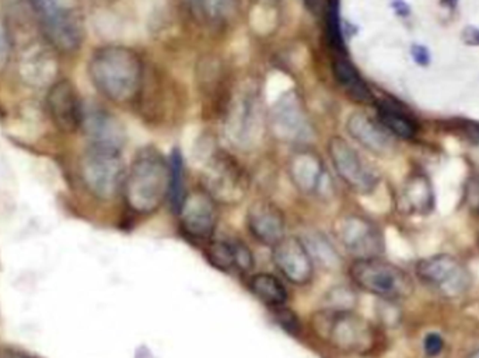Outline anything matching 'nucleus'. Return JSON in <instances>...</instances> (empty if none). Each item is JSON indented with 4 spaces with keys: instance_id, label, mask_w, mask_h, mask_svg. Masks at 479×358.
Returning a JSON list of instances; mask_svg holds the SVG:
<instances>
[{
    "instance_id": "nucleus-34",
    "label": "nucleus",
    "mask_w": 479,
    "mask_h": 358,
    "mask_svg": "<svg viewBox=\"0 0 479 358\" xmlns=\"http://www.w3.org/2000/svg\"><path fill=\"white\" fill-rule=\"evenodd\" d=\"M12 46H13V41H12V37H10L6 21L0 20V69H4L6 66Z\"/></svg>"
},
{
    "instance_id": "nucleus-15",
    "label": "nucleus",
    "mask_w": 479,
    "mask_h": 358,
    "mask_svg": "<svg viewBox=\"0 0 479 358\" xmlns=\"http://www.w3.org/2000/svg\"><path fill=\"white\" fill-rule=\"evenodd\" d=\"M80 128L88 136V146L122 150L125 145L122 123L103 108L85 105Z\"/></svg>"
},
{
    "instance_id": "nucleus-20",
    "label": "nucleus",
    "mask_w": 479,
    "mask_h": 358,
    "mask_svg": "<svg viewBox=\"0 0 479 358\" xmlns=\"http://www.w3.org/2000/svg\"><path fill=\"white\" fill-rule=\"evenodd\" d=\"M273 130L276 136L286 142H298L308 136L307 123L295 98L286 96L275 104Z\"/></svg>"
},
{
    "instance_id": "nucleus-36",
    "label": "nucleus",
    "mask_w": 479,
    "mask_h": 358,
    "mask_svg": "<svg viewBox=\"0 0 479 358\" xmlns=\"http://www.w3.org/2000/svg\"><path fill=\"white\" fill-rule=\"evenodd\" d=\"M412 58L419 66H428L431 63V52L426 46L415 44L411 49Z\"/></svg>"
},
{
    "instance_id": "nucleus-3",
    "label": "nucleus",
    "mask_w": 479,
    "mask_h": 358,
    "mask_svg": "<svg viewBox=\"0 0 479 358\" xmlns=\"http://www.w3.org/2000/svg\"><path fill=\"white\" fill-rule=\"evenodd\" d=\"M39 33L52 48L71 54L85 39V23L76 0H29Z\"/></svg>"
},
{
    "instance_id": "nucleus-11",
    "label": "nucleus",
    "mask_w": 479,
    "mask_h": 358,
    "mask_svg": "<svg viewBox=\"0 0 479 358\" xmlns=\"http://www.w3.org/2000/svg\"><path fill=\"white\" fill-rule=\"evenodd\" d=\"M338 241L357 259L380 256L384 252V237L376 224L365 217H342L335 227Z\"/></svg>"
},
{
    "instance_id": "nucleus-1",
    "label": "nucleus",
    "mask_w": 479,
    "mask_h": 358,
    "mask_svg": "<svg viewBox=\"0 0 479 358\" xmlns=\"http://www.w3.org/2000/svg\"><path fill=\"white\" fill-rule=\"evenodd\" d=\"M88 76L104 97L113 103H127L139 91L142 63L139 56L127 46H103L88 62Z\"/></svg>"
},
{
    "instance_id": "nucleus-41",
    "label": "nucleus",
    "mask_w": 479,
    "mask_h": 358,
    "mask_svg": "<svg viewBox=\"0 0 479 358\" xmlns=\"http://www.w3.org/2000/svg\"><path fill=\"white\" fill-rule=\"evenodd\" d=\"M466 358H479V347L478 349L474 350L473 353H470V354L466 355Z\"/></svg>"
},
{
    "instance_id": "nucleus-40",
    "label": "nucleus",
    "mask_w": 479,
    "mask_h": 358,
    "mask_svg": "<svg viewBox=\"0 0 479 358\" xmlns=\"http://www.w3.org/2000/svg\"><path fill=\"white\" fill-rule=\"evenodd\" d=\"M443 2H444V4H447V6L451 7V9H454L458 0H443Z\"/></svg>"
},
{
    "instance_id": "nucleus-18",
    "label": "nucleus",
    "mask_w": 479,
    "mask_h": 358,
    "mask_svg": "<svg viewBox=\"0 0 479 358\" xmlns=\"http://www.w3.org/2000/svg\"><path fill=\"white\" fill-rule=\"evenodd\" d=\"M206 258L214 268L223 271L246 273L254 266L253 252L240 239H209Z\"/></svg>"
},
{
    "instance_id": "nucleus-31",
    "label": "nucleus",
    "mask_w": 479,
    "mask_h": 358,
    "mask_svg": "<svg viewBox=\"0 0 479 358\" xmlns=\"http://www.w3.org/2000/svg\"><path fill=\"white\" fill-rule=\"evenodd\" d=\"M249 21L259 34H268L275 26V13L268 7L256 6L254 7L253 13L249 16Z\"/></svg>"
},
{
    "instance_id": "nucleus-37",
    "label": "nucleus",
    "mask_w": 479,
    "mask_h": 358,
    "mask_svg": "<svg viewBox=\"0 0 479 358\" xmlns=\"http://www.w3.org/2000/svg\"><path fill=\"white\" fill-rule=\"evenodd\" d=\"M0 358H34L23 350L14 349V347H2L0 349Z\"/></svg>"
},
{
    "instance_id": "nucleus-27",
    "label": "nucleus",
    "mask_w": 479,
    "mask_h": 358,
    "mask_svg": "<svg viewBox=\"0 0 479 358\" xmlns=\"http://www.w3.org/2000/svg\"><path fill=\"white\" fill-rule=\"evenodd\" d=\"M170 194L172 209L179 213L184 202V162L180 150H174L170 159Z\"/></svg>"
},
{
    "instance_id": "nucleus-8",
    "label": "nucleus",
    "mask_w": 479,
    "mask_h": 358,
    "mask_svg": "<svg viewBox=\"0 0 479 358\" xmlns=\"http://www.w3.org/2000/svg\"><path fill=\"white\" fill-rule=\"evenodd\" d=\"M204 184L205 192L221 204H237L246 196L248 187L241 167L224 153L209 155L204 167Z\"/></svg>"
},
{
    "instance_id": "nucleus-12",
    "label": "nucleus",
    "mask_w": 479,
    "mask_h": 358,
    "mask_svg": "<svg viewBox=\"0 0 479 358\" xmlns=\"http://www.w3.org/2000/svg\"><path fill=\"white\" fill-rule=\"evenodd\" d=\"M46 111L61 132L73 133L80 128L83 107L78 90L68 79H59L46 91Z\"/></svg>"
},
{
    "instance_id": "nucleus-13",
    "label": "nucleus",
    "mask_w": 479,
    "mask_h": 358,
    "mask_svg": "<svg viewBox=\"0 0 479 358\" xmlns=\"http://www.w3.org/2000/svg\"><path fill=\"white\" fill-rule=\"evenodd\" d=\"M273 261L278 271L296 286L310 283L315 276V261L303 239L285 237L273 246Z\"/></svg>"
},
{
    "instance_id": "nucleus-32",
    "label": "nucleus",
    "mask_w": 479,
    "mask_h": 358,
    "mask_svg": "<svg viewBox=\"0 0 479 358\" xmlns=\"http://www.w3.org/2000/svg\"><path fill=\"white\" fill-rule=\"evenodd\" d=\"M207 12L214 19H223L233 12L236 0H205Z\"/></svg>"
},
{
    "instance_id": "nucleus-22",
    "label": "nucleus",
    "mask_w": 479,
    "mask_h": 358,
    "mask_svg": "<svg viewBox=\"0 0 479 358\" xmlns=\"http://www.w3.org/2000/svg\"><path fill=\"white\" fill-rule=\"evenodd\" d=\"M249 288L259 301L269 307H283L288 301V291L282 281L271 273H256L249 280Z\"/></svg>"
},
{
    "instance_id": "nucleus-21",
    "label": "nucleus",
    "mask_w": 479,
    "mask_h": 358,
    "mask_svg": "<svg viewBox=\"0 0 479 358\" xmlns=\"http://www.w3.org/2000/svg\"><path fill=\"white\" fill-rule=\"evenodd\" d=\"M291 179L296 187L305 194H318L327 184L324 167L315 155L301 153L291 160Z\"/></svg>"
},
{
    "instance_id": "nucleus-14",
    "label": "nucleus",
    "mask_w": 479,
    "mask_h": 358,
    "mask_svg": "<svg viewBox=\"0 0 479 358\" xmlns=\"http://www.w3.org/2000/svg\"><path fill=\"white\" fill-rule=\"evenodd\" d=\"M185 234L197 241H209L217 224L216 202L206 192L185 196L179 212Z\"/></svg>"
},
{
    "instance_id": "nucleus-42",
    "label": "nucleus",
    "mask_w": 479,
    "mask_h": 358,
    "mask_svg": "<svg viewBox=\"0 0 479 358\" xmlns=\"http://www.w3.org/2000/svg\"><path fill=\"white\" fill-rule=\"evenodd\" d=\"M306 4H307V6L311 7V9H315V4H317V0H306Z\"/></svg>"
},
{
    "instance_id": "nucleus-24",
    "label": "nucleus",
    "mask_w": 479,
    "mask_h": 358,
    "mask_svg": "<svg viewBox=\"0 0 479 358\" xmlns=\"http://www.w3.org/2000/svg\"><path fill=\"white\" fill-rule=\"evenodd\" d=\"M404 202L411 213L426 214L433 209V191L424 177L412 178L404 191Z\"/></svg>"
},
{
    "instance_id": "nucleus-38",
    "label": "nucleus",
    "mask_w": 479,
    "mask_h": 358,
    "mask_svg": "<svg viewBox=\"0 0 479 358\" xmlns=\"http://www.w3.org/2000/svg\"><path fill=\"white\" fill-rule=\"evenodd\" d=\"M468 33L470 34H464V37H466V44H470V46H479V29H466Z\"/></svg>"
},
{
    "instance_id": "nucleus-33",
    "label": "nucleus",
    "mask_w": 479,
    "mask_h": 358,
    "mask_svg": "<svg viewBox=\"0 0 479 358\" xmlns=\"http://www.w3.org/2000/svg\"><path fill=\"white\" fill-rule=\"evenodd\" d=\"M444 349V339L441 333L431 332L424 336V352L428 357H439Z\"/></svg>"
},
{
    "instance_id": "nucleus-43",
    "label": "nucleus",
    "mask_w": 479,
    "mask_h": 358,
    "mask_svg": "<svg viewBox=\"0 0 479 358\" xmlns=\"http://www.w3.org/2000/svg\"><path fill=\"white\" fill-rule=\"evenodd\" d=\"M98 2H111V0H98Z\"/></svg>"
},
{
    "instance_id": "nucleus-17",
    "label": "nucleus",
    "mask_w": 479,
    "mask_h": 358,
    "mask_svg": "<svg viewBox=\"0 0 479 358\" xmlns=\"http://www.w3.org/2000/svg\"><path fill=\"white\" fill-rule=\"evenodd\" d=\"M227 135L237 147H251L261 135L258 103L253 93L241 94L227 122Z\"/></svg>"
},
{
    "instance_id": "nucleus-39",
    "label": "nucleus",
    "mask_w": 479,
    "mask_h": 358,
    "mask_svg": "<svg viewBox=\"0 0 479 358\" xmlns=\"http://www.w3.org/2000/svg\"><path fill=\"white\" fill-rule=\"evenodd\" d=\"M395 10H397V13L399 14V16H407V14H409V7L408 4H405L402 0H399V2H395L394 4Z\"/></svg>"
},
{
    "instance_id": "nucleus-25",
    "label": "nucleus",
    "mask_w": 479,
    "mask_h": 358,
    "mask_svg": "<svg viewBox=\"0 0 479 358\" xmlns=\"http://www.w3.org/2000/svg\"><path fill=\"white\" fill-rule=\"evenodd\" d=\"M308 252H310L313 261H318L321 266L327 269H337L342 263L335 246L331 244L330 239L323 234H310L307 239H303Z\"/></svg>"
},
{
    "instance_id": "nucleus-2",
    "label": "nucleus",
    "mask_w": 479,
    "mask_h": 358,
    "mask_svg": "<svg viewBox=\"0 0 479 358\" xmlns=\"http://www.w3.org/2000/svg\"><path fill=\"white\" fill-rule=\"evenodd\" d=\"M122 189L135 213H153L170 194L169 162L155 150H143L125 175Z\"/></svg>"
},
{
    "instance_id": "nucleus-29",
    "label": "nucleus",
    "mask_w": 479,
    "mask_h": 358,
    "mask_svg": "<svg viewBox=\"0 0 479 358\" xmlns=\"http://www.w3.org/2000/svg\"><path fill=\"white\" fill-rule=\"evenodd\" d=\"M340 4H338V0H330L328 4V36H330L331 42L332 46L338 49H343L345 42L342 38V29H340Z\"/></svg>"
},
{
    "instance_id": "nucleus-7",
    "label": "nucleus",
    "mask_w": 479,
    "mask_h": 358,
    "mask_svg": "<svg viewBox=\"0 0 479 358\" xmlns=\"http://www.w3.org/2000/svg\"><path fill=\"white\" fill-rule=\"evenodd\" d=\"M315 325L318 333L342 352L365 353L374 343L372 325L353 311L325 310L318 313Z\"/></svg>"
},
{
    "instance_id": "nucleus-10",
    "label": "nucleus",
    "mask_w": 479,
    "mask_h": 358,
    "mask_svg": "<svg viewBox=\"0 0 479 358\" xmlns=\"http://www.w3.org/2000/svg\"><path fill=\"white\" fill-rule=\"evenodd\" d=\"M331 160L338 175L359 194H370L379 184V175L362 155L342 137H332L328 145Z\"/></svg>"
},
{
    "instance_id": "nucleus-30",
    "label": "nucleus",
    "mask_w": 479,
    "mask_h": 358,
    "mask_svg": "<svg viewBox=\"0 0 479 358\" xmlns=\"http://www.w3.org/2000/svg\"><path fill=\"white\" fill-rule=\"evenodd\" d=\"M355 294L350 288L337 287L328 293V305L325 310L332 311H352L353 303H355Z\"/></svg>"
},
{
    "instance_id": "nucleus-19",
    "label": "nucleus",
    "mask_w": 479,
    "mask_h": 358,
    "mask_svg": "<svg viewBox=\"0 0 479 358\" xmlns=\"http://www.w3.org/2000/svg\"><path fill=\"white\" fill-rule=\"evenodd\" d=\"M350 135L370 152L377 155H389L394 150V140L384 126L377 125L363 113H353L348 121Z\"/></svg>"
},
{
    "instance_id": "nucleus-28",
    "label": "nucleus",
    "mask_w": 479,
    "mask_h": 358,
    "mask_svg": "<svg viewBox=\"0 0 479 358\" xmlns=\"http://www.w3.org/2000/svg\"><path fill=\"white\" fill-rule=\"evenodd\" d=\"M293 87V81L282 71H275L269 76L265 86V98L269 104H276L288 96L290 88Z\"/></svg>"
},
{
    "instance_id": "nucleus-16",
    "label": "nucleus",
    "mask_w": 479,
    "mask_h": 358,
    "mask_svg": "<svg viewBox=\"0 0 479 358\" xmlns=\"http://www.w3.org/2000/svg\"><path fill=\"white\" fill-rule=\"evenodd\" d=\"M249 233L264 246H273L286 237V220L282 210L266 200H256L247 213Z\"/></svg>"
},
{
    "instance_id": "nucleus-9",
    "label": "nucleus",
    "mask_w": 479,
    "mask_h": 358,
    "mask_svg": "<svg viewBox=\"0 0 479 358\" xmlns=\"http://www.w3.org/2000/svg\"><path fill=\"white\" fill-rule=\"evenodd\" d=\"M55 48L43 38L29 39L20 46L17 73L20 80L33 88H49L59 80V61Z\"/></svg>"
},
{
    "instance_id": "nucleus-35",
    "label": "nucleus",
    "mask_w": 479,
    "mask_h": 358,
    "mask_svg": "<svg viewBox=\"0 0 479 358\" xmlns=\"http://www.w3.org/2000/svg\"><path fill=\"white\" fill-rule=\"evenodd\" d=\"M273 310H275L276 320L281 323L283 329L288 330V332L290 333L298 332L300 325H298V318L295 317V313L283 307L273 308Z\"/></svg>"
},
{
    "instance_id": "nucleus-26",
    "label": "nucleus",
    "mask_w": 479,
    "mask_h": 358,
    "mask_svg": "<svg viewBox=\"0 0 479 358\" xmlns=\"http://www.w3.org/2000/svg\"><path fill=\"white\" fill-rule=\"evenodd\" d=\"M379 118L385 129L402 139H412L416 133L414 122L391 105L382 104L379 108Z\"/></svg>"
},
{
    "instance_id": "nucleus-5",
    "label": "nucleus",
    "mask_w": 479,
    "mask_h": 358,
    "mask_svg": "<svg viewBox=\"0 0 479 358\" xmlns=\"http://www.w3.org/2000/svg\"><path fill=\"white\" fill-rule=\"evenodd\" d=\"M415 276L429 291L446 300L463 297L474 283L468 266L449 254L419 259L415 265Z\"/></svg>"
},
{
    "instance_id": "nucleus-23",
    "label": "nucleus",
    "mask_w": 479,
    "mask_h": 358,
    "mask_svg": "<svg viewBox=\"0 0 479 358\" xmlns=\"http://www.w3.org/2000/svg\"><path fill=\"white\" fill-rule=\"evenodd\" d=\"M334 75L340 86L345 88L353 100L359 103H369L372 100V93L366 83L360 78L357 69L350 65L349 62L338 59L334 62Z\"/></svg>"
},
{
    "instance_id": "nucleus-4",
    "label": "nucleus",
    "mask_w": 479,
    "mask_h": 358,
    "mask_svg": "<svg viewBox=\"0 0 479 358\" xmlns=\"http://www.w3.org/2000/svg\"><path fill=\"white\" fill-rule=\"evenodd\" d=\"M349 276L360 290L389 303L407 300L415 290L414 279L408 271L382 256L355 259Z\"/></svg>"
},
{
    "instance_id": "nucleus-6",
    "label": "nucleus",
    "mask_w": 479,
    "mask_h": 358,
    "mask_svg": "<svg viewBox=\"0 0 479 358\" xmlns=\"http://www.w3.org/2000/svg\"><path fill=\"white\" fill-rule=\"evenodd\" d=\"M122 150L88 146L80 160V178L86 189L100 200L117 196L125 181Z\"/></svg>"
}]
</instances>
